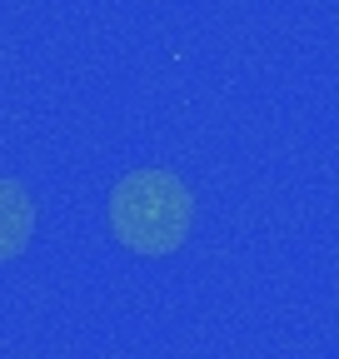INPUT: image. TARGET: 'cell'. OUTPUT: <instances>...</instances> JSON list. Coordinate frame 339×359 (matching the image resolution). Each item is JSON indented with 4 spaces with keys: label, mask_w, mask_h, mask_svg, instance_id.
<instances>
[{
    "label": "cell",
    "mask_w": 339,
    "mask_h": 359,
    "mask_svg": "<svg viewBox=\"0 0 339 359\" xmlns=\"http://www.w3.org/2000/svg\"><path fill=\"white\" fill-rule=\"evenodd\" d=\"M30 219H35V210H30L25 190L11 185V180H0V259H11V255L25 250V240H30Z\"/></svg>",
    "instance_id": "obj_2"
},
{
    "label": "cell",
    "mask_w": 339,
    "mask_h": 359,
    "mask_svg": "<svg viewBox=\"0 0 339 359\" xmlns=\"http://www.w3.org/2000/svg\"><path fill=\"white\" fill-rule=\"evenodd\" d=\"M110 230L125 250L135 255H170L185 245L190 230V195L175 175L140 170L120 180L110 195Z\"/></svg>",
    "instance_id": "obj_1"
}]
</instances>
